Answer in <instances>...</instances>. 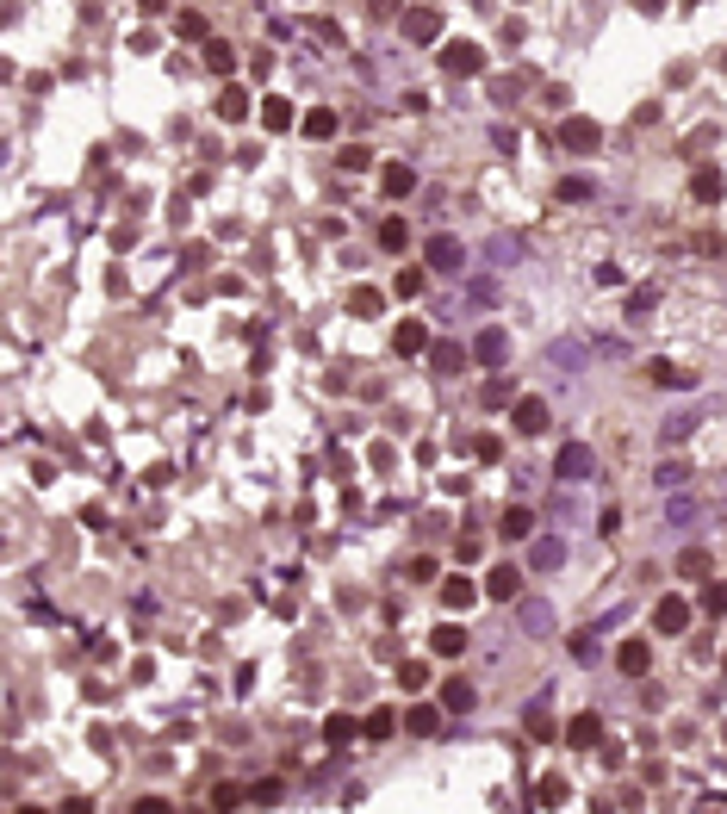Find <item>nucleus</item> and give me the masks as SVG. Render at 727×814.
<instances>
[{"label":"nucleus","mask_w":727,"mask_h":814,"mask_svg":"<svg viewBox=\"0 0 727 814\" xmlns=\"http://www.w3.org/2000/svg\"><path fill=\"white\" fill-rule=\"evenodd\" d=\"M435 56H442V75H454V81H467V75H479V69H485V50H479V44H467V38L442 44Z\"/></svg>","instance_id":"nucleus-1"},{"label":"nucleus","mask_w":727,"mask_h":814,"mask_svg":"<svg viewBox=\"0 0 727 814\" xmlns=\"http://www.w3.org/2000/svg\"><path fill=\"white\" fill-rule=\"evenodd\" d=\"M398 25H404L410 44H435V38H442V6H404Z\"/></svg>","instance_id":"nucleus-2"},{"label":"nucleus","mask_w":727,"mask_h":814,"mask_svg":"<svg viewBox=\"0 0 727 814\" xmlns=\"http://www.w3.org/2000/svg\"><path fill=\"white\" fill-rule=\"evenodd\" d=\"M423 262H429L435 273H461V268H467V249H461L454 237H442V231H435V237L423 243Z\"/></svg>","instance_id":"nucleus-3"},{"label":"nucleus","mask_w":727,"mask_h":814,"mask_svg":"<svg viewBox=\"0 0 727 814\" xmlns=\"http://www.w3.org/2000/svg\"><path fill=\"white\" fill-rule=\"evenodd\" d=\"M560 143H566L572 155H591V149L604 143V125H597V119H566V125H560Z\"/></svg>","instance_id":"nucleus-4"},{"label":"nucleus","mask_w":727,"mask_h":814,"mask_svg":"<svg viewBox=\"0 0 727 814\" xmlns=\"http://www.w3.org/2000/svg\"><path fill=\"white\" fill-rule=\"evenodd\" d=\"M653 628H659V634H684V628H690V597H659Z\"/></svg>","instance_id":"nucleus-5"},{"label":"nucleus","mask_w":727,"mask_h":814,"mask_svg":"<svg viewBox=\"0 0 727 814\" xmlns=\"http://www.w3.org/2000/svg\"><path fill=\"white\" fill-rule=\"evenodd\" d=\"M429 348V323L423 317H404L398 330H392V355H423Z\"/></svg>","instance_id":"nucleus-6"},{"label":"nucleus","mask_w":727,"mask_h":814,"mask_svg":"<svg viewBox=\"0 0 727 814\" xmlns=\"http://www.w3.org/2000/svg\"><path fill=\"white\" fill-rule=\"evenodd\" d=\"M503 355H510V336H503V330H479V336H473V361H479V367H503Z\"/></svg>","instance_id":"nucleus-7"},{"label":"nucleus","mask_w":727,"mask_h":814,"mask_svg":"<svg viewBox=\"0 0 727 814\" xmlns=\"http://www.w3.org/2000/svg\"><path fill=\"white\" fill-rule=\"evenodd\" d=\"M516 591H522V572H516V566H491V572H485V597H491V603H510Z\"/></svg>","instance_id":"nucleus-8"},{"label":"nucleus","mask_w":727,"mask_h":814,"mask_svg":"<svg viewBox=\"0 0 727 814\" xmlns=\"http://www.w3.org/2000/svg\"><path fill=\"white\" fill-rule=\"evenodd\" d=\"M429 653H435V659H461V653H467V628H454V622H435V634H429Z\"/></svg>","instance_id":"nucleus-9"},{"label":"nucleus","mask_w":727,"mask_h":814,"mask_svg":"<svg viewBox=\"0 0 727 814\" xmlns=\"http://www.w3.org/2000/svg\"><path fill=\"white\" fill-rule=\"evenodd\" d=\"M591 466H597V454H591L585 441L560 448V479H591Z\"/></svg>","instance_id":"nucleus-10"},{"label":"nucleus","mask_w":727,"mask_h":814,"mask_svg":"<svg viewBox=\"0 0 727 814\" xmlns=\"http://www.w3.org/2000/svg\"><path fill=\"white\" fill-rule=\"evenodd\" d=\"M615 666H621V678H647V666H653V647H647V641H621Z\"/></svg>","instance_id":"nucleus-11"},{"label":"nucleus","mask_w":727,"mask_h":814,"mask_svg":"<svg viewBox=\"0 0 727 814\" xmlns=\"http://www.w3.org/2000/svg\"><path fill=\"white\" fill-rule=\"evenodd\" d=\"M299 131L311 137V143H330V137H336V106H311V113L299 119Z\"/></svg>","instance_id":"nucleus-12"},{"label":"nucleus","mask_w":727,"mask_h":814,"mask_svg":"<svg viewBox=\"0 0 727 814\" xmlns=\"http://www.w3.org/2000/svg\"><path fill=\"white\" fill-rule=\"evenodd\" d=\"M379 187H385V199H404V193L417 187V168H404V162H385V168H379Z\"/></svg>","instance_id":"nucleus-13"},{"label":"nucleus","mask_w":727,"mask_h":814,"mask_svg":"<svg viewBox=\"0 0 727 814\" xmlns=\"http://www.w3.org/2000/svg\"><path fill=\"white\" fill-rule=\"evenodd\" d=\"M473 603H479L473 578H461V572H454V578H442V609H473Z\"/></svg>","instance_id":"nucleus-14"},{"label":"nucleus","mask_w":727,"mask_h":814,"mask_svg":"<svg viewBox=\"0 0 727 814\" xmlns=\"http://www.w3.org/2000/svg\"><path fill=\"white\" fill-rule=\"evenodd\" d=\"M597 734H604V727H597V715H591V709L566 721V746H579V752H591V746H597Z\"/></svg>","instance_id":"nucleus-15"},{"label":"nucleus","mask_w":727,"mask_h":814,"mask_svg":"<svg viewBox=\"0 0 727 814\" xmlns=\"http://www.w3.org/2000/svg\"><path fill=\"white\" fill-rule=\"evenodd\" d=\"M547 429V405L541 399H516V435H541Z\"/></svg>","instance_id":"nucleus-16"},{"label":"nucleus","mask_w":727,"mask_h":814,"mask_svg":"<svg viewBox=\"0 0 727 814\" xmlns=\"http://www.w3.org/2000/svg\"><path fill=\"white\" fill-rule=\"evenodd\" d=\"M497 529H503V541H528V535H535V510H528V504H516V510H503V523H497Z\"/></svg>","instance_id":"nucleus-17"},{"label":"nucleus","mask_w":727,"mask_h":814,"mask_svg":"<svg viewBox=\"0 0 727 814\" xmlns=\"http://www.w3.org/2000/svg\"><path fill=\"white\" fill-rule=\"evenodd\" d=\"M435 727H442V709H435V702H417V709L404 715V734H417V740H429Z\"/></svg>","instance_id":"nucleus-18"},{"label":"nucleus","mask_w":727,"mask_h":814,"mask_svg":"<svg viewBox=\"0 0 727 814\" xmlns=\"http://www.w3.org/2000/svg\"><path fill=\"white\" fill-rule=\"evenodd\" d=\"M690 193H697V199H703V206H715V199H722V193H727L722 168H697V174H690Z\"/></svg>","instance_id":"nucleus-19"},{"label":"nucleus","mask_w":727,"mask_h":814,"mask_svg":"<svg viewBox=\"0 0 727 814\" xmlns=\"http://www.w3.org/2000/svg\"><path fill=\"white\" fill-rule=\"evenodd\" d=\"M206 69H212V75H231V69H237V44L206 38Z\"/></svg>","instance_id":"nucleus-20"},{"label":"nucleus","mask_w":727,"mask_h":814,"mask_svg":"<svg viewBox=\"0 0 727 814\" xmlns=\"http://www.w3.org/2000/svg\"><path fill=\"white\" fill-rule=\"evenodd\" d=\"M392 734H398V715H392V709H373V715L361 721V740H373V746L392 740Z\"/></svg>","instance_id":"nucleus-21"},{"label":"nucleus","mask_w":727,"mask_h":814,"mask_svg":"<svg viewBox=\"0 0 727 814\" xmlns=\"http://www.w3.org/2000/svg\"><path fill=\"white\" fill-rule=\"evenodd\" d=\"M218 119H224V125H242V119H249V94H242V88H224V94H218Z\"/></svg>","instance_id":"nucleus-22"},{"label":"nucleus","mask_w":727,"mask_h":814,"mask_svg":"<svg viewBox=\"0 0 727 814\" xmlns=\"http://www.w3.org/2000/svg\"><path fill=\"white\" fill-rule=\"evenodd\" d=\"M404 243H410V224H404V218H379V249H385V256H398Z\"/></svg>","instance_id":"nucleus-23"},{"label":"nucleus","mask_w":727,"mask_h":814,"mask_svg":"<svg viewBox=\"0 0 727 814\" xmlns=\"http://www.w3.org/2000/svg\"><path fill=\"white\" fill-rule=\"evenodd\" d=\"M467 361H473V348H461V342H442V348H435V373H461Z\"/></svg>","instance_id":"nucleus-24"},{"label":"nucleus","mask_w":727,"mask_h":814,"mask_svg":"<svg viewBox=\"0 0 727 814\" xmlns=\"http://www.w3.org/2000/svg\"><path fill=\"white\" fill-rule=\"evenodd\" d=\"M249 802H255V809H274V802H286V784H280V777H261V784H249Z\"/></svg>","instance_id":"nucleus-25"},{"label":"nucleus","mask_w":727,"mask_h":814,"mask_svg":"<svg viewBox=\"0 0 727 814\" xmlns=\"http://www.w3.org/2000/svg\"><path fill=\"white\" fill-rule=\"evenodd\" d=\"M442 709H454V715H467V709H473V684H467V678L442 684Z\"/></svg>","instance_id":"nucleus-26"},{"label":"nucleus","mask_w":727,"mask_h":814,"mask_svg":"<svg viewBox=\"0 0 727 814\" xmlns=\"http://www.w3.org/2000/svg\"><path fill=\"white\" fill-rule=\"evenodd\" d=\"M261 125H267V131H292V100H267V106H261Z\"/></svg>","instance_id":"nucleus-27"},{"label":"nucleus","mask_w":727,"mask_h":814,"mask_svg":"<svg viewBox=\"0 0 727 814\" xmlns=\"http://www.w3.org/2000/svg\"><path fill=\"white\" fill-rule=\"evenodd\" d=\"M355 734H361V727H355L349 715H324V740H330V746H349Z\"/></svg>","instance_id":"nucleus-28"},{"label":"nucleus","mask_w":727,"mask_h":814,"mask_svg":"<svg viewBox=\"0 0 727 814\" xmlns=\"http://www.w3.org/2000/svg\"><path fill=\"white\" fill-rule=\"evenodd\" d=\"M379 305H385V298H379L373 286H355V292H349V311H355V317H379Z\"/></svg>","instance_id":"nucleus-29"},{"label":"nucleus","mask_w":727,"mask_h":814,"mask_svg":"<svg viewBox=\"0 0 727 814\" xmlns=\"http://www.w3.org/2000/svg\"><path fill=\"white\" fill-rule=\"evenodd\" d=\"M554 193H560V206H585V199H591V180H579V174H566V180H560Z\"/></svg>","instance_id":"nucleus-30"},{"label":"nucleus","mask_w":727,"mask_h":814,"mask_svg":"<svg viewBox=\"0 0 727 814\" xmlns=\"http://www.w3.org/2000/svg\"><path fill=\"white\" fill-rule=\"evenodd\" d=\"M535 802H541V809H560V802H566V777H541V784H535Z\"/></svg>","instance_id":"nucleus-31"},{"label":"nucleus","mask_w":727,"mask_h":814,"mask_svg":"<svg viewBox=\"0 0 727 814\" xmlns=\"http://www.w3.org/2000/svg\"><path fill=\"white\" fill-rule=\"evenodd\" d=\"M398 684H404V690H423V684H429V666H423V659H404V666H398Z\"/></svg>","instance_id":"nucleus-32"},{"label":"nucleus","mask_w":727,"mask_h":814,"mask_svg":"<svg viewBox=\"0 0 727 814\" xmlns=\"http://www.w3.org/2000/svg\"><path fill=\"white\" fill-rule=\"evenodd\" d=\"M174 31H181V38H206L212 25H206V13H181V19H174Z\"/></svg>","instance_id":"nucleus-33"},{"label":"nucleus","mask_w":727,"mask_h":814,"mask_svg":"<svg viewBox=\"0 0 727 814\" xmlns=\"http://www.w3.org/2000/svg\"><path fill=\"white\" fill-rule=\"evenodd\" d=\"M528 734H541V740H547V734H554V715H547V696H541V702H535V709H528Z\"/></svg>","instance_id":"nucleus-34"},{"label":"nucleus","mask_w":727,"mask_h":814,"mask_svg":"<svg viewBox=\"0 0 727 814\" xmlns=\"http://www.w3.org/2000/svg\"><path fill=\"white\" fill-rule=\"evenodd\" d=\"M467 448H473V460H497V454H503V441H497V435H473Z\"/></svg>","instance_id":"nucleus-35"},{"label":"nucleus","mask_w":727,"mask_h":814,"mask_svg":"<svg viewBox=\"0 0 727 814\" xmlns=\"http://www.w3.org/2000/svg\"><path fill=\"white\" fill-rule=\"evenodd\" d=\"M703 609H709V616H727V584H703Z\"/></svg>","instance_id":"nucleus-36"},{"label":"nucleus","mask_w":727,"mask_h":814,"mask_svg":"<svg viewBox=\"0 0 727 814\" xmlns=\"http://www.w3.org/2000/svg\"><path fill=\"white\" fill-rule=\"evenodd\" d=\"M678 572H684V578H709V553H684Z\"/></svg>","instance_id":"nucleus-37"},{"label":"nucleus","mask_w":727,"mask_h":814,"mask_svg":"<svg viewBox=\"0 0 727 814\" xmlns=\"http://www.w3.org/2000/svg\"><path fill=\"white\" fill-rule=\"evenodd\" d=\"M311 38H324V44H342V25H336V19H311Z\"/></svg>","instance_id":"nucleus-38"},{"label":"nucleus","mask_w":727,"mask_h":814,"mask_svg":"<svg viewBox=\"0 0 727 814\" xmlns=\"http://www.w3.org/2000/svg\"><path fill=\"white\" fill-rule=\"evenodd\" d=\"M417 292H423V273L404 268V273H398V298H417Z\"/></svg>","instance_id":"nucleus-39"},{"label":"nucleus","mask_w":727,"mask_h":814,"mask_svg":"<svg viewBox=\"0 0 727 814\" xmlns=\"http://www.w3.org/2000/svg\"><path fill=\"white\" fill-rule=\"evenodd\" d=\"M342 168H373V149H361V143H349V149H342Z\"/></svg>","instance_id":"nucleus-40"},{"label":"nucleus","mask_w":727,"mask_h":814,"mask_svg":"<svg viewBox=\"0 0 727 814\" xmlns=\"http://www.w3.org/2000/svg\"><path fill=\"white\" fill-rule=\"evenodd\" d=\"M242 796H249V790H237V784H218V796H212V802H218V809H237Z\"/></svg>","instance_id":"nucleus-41"},{"label":"nucleus","mask_w":727,"mask_h":814,"mask_svg":"<svg viewBox=\"0 0 727 814\" xmlns=\"http://www.w3.org/2000/svg\"><path fill=\"white\" fill-rule=\"evenodd\" d=\"M653 298H659V292H653V286H640V292H634V298H628V311H634V317H640V311H653Z\"/></svg>","instance_id":"nucleus-42"},{"label":"nucleus","mask_w":727,"mask_h":814,"mask_svg":"<svg viewBox=\"0 0 727 814\" xmlns=\"http://www.w3.org/2000/svg\"><path fill=\"white\" fill-rule=\"evenodd\" d=\"M367 13H373V19H392V13H404V0H367Z\"/></svg>","instance_id":"nucleus-43"},{"label":"nucleus","mask_w":727,"mask_h":814,"mask_svg":"<svg viewBox=\"0 0 727 814\" xmlns=\"http://www.w3.org/2000/svg\"><path fill=\"white\" fill-rule=\"evenodd\" d=\"M634 6H640L647 19H653V13H665V0H634Z\"/></svg>","instance_id":"nucleus-44"}]
</instances>
